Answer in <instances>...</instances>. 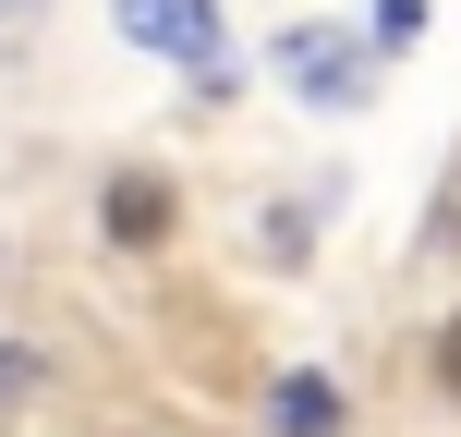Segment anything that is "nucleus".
I'll use <instances>...</instances> for the list:
<instances>
[{"label":"nucleus","instance_id":"nucleus-1","mask_svg":"<svg viewBox=\"0 0 461 437\" xmlns=\"http://www.w3.org/2000/svg\"><path fill=\"white\" fill-rule=\"evenodd\" d=\"M376 61H389V49H376L365 24H292V37H279V86H292L303 110H365Z\"/></svg>","mask_w":461,"mask_h":437},{"label":"nucleus","instance_id":"nucleus-4","mask_svg":"<svg viewBox=\"0 0 461 437\" xmlns=\"http://www.w3.org/2000/svg\"><path fill=\"white\" fill-rule=\"evenodd\" d=\"M267 425H279V437H340V389L292 365V377H279V389H267Z\"/></svg>","mask_w":461,"mask_h":437},{"label":"nucleus","instance_id":"nucleus-6","mask_svg":"<svg viewBox=\"0 0 461 437\" xmlns=\"http://www.w3.org/2000/svg\"><path fill=\"white\" fill-rule=\"evenodd\" d=\"M37 24H49V0H0V61H24V49H37Z\"/></svg>","mask_w":461,"mask_h":437},{"label":"nucleus","instance_id":"nucleus-3","mask_svg":"<svg viewBox=\"0 0 461 437\" xmlns=\"http://www.w3.org/2000/svg\"><path fill=\"white\" fill-rule=\"evenodd\" d=\"M170 219H183V195H170L158 183V170H122V183H110V243H170Z\"/></svg>","mask_w":461,"mask_h":437},{"label":"nucleus","instance_id":"nucleus-2","mask_svg":"<svg viewBox=\"0 0 461 437\" xmlns=\"http://www.w3.org/2000/svg\"><path fill=\"white\" fill-rule=\"evenodd\" d=\"M122 37L146 49V61H170V73H207L219 61V0H122Z\"/></svg>","mask_w":461,"mask_h":437},{"label":"nucleus","instance_id":"nucleus-8","mask_svg":"<svg viewBox=\"0 0 461 437\" xmlns=\"http://www.w3.org/2000/svg\"><path fill=\"white\" fill-rule=\"evenodd\" d=\"M438 389H449V401H461V316H449V328H438Z\"/></svg>","mask_w":461,"mask_h":437},{"label":"nucleus","instance_id":"nucleus-7","mask_svg":"<svg viewBox=\"0 0 461 437\" xmlns=\"http://www.w3.org/2000/svg\"><path fill=\"white\" fill-rule=\"evenodd\" d=\"M413 24H425V0H376L365 37H376V49H413Z\"/></svg>","mask_w":461,"mask_h":437},{"label":"nucleus","instance_id":"nucleus-5","mask_svg":"<svg viewBox=\"0 0 461 437\" xmlns=\"http://www.w3.org/2000/svg\"><path fill=\"white\" fill-rule=\"evenodd\" d=\"M24 401H37V352H24V341H0V425H13Z\"/></svg>","mask_w":461,"mask_h":437}]
</instances>
